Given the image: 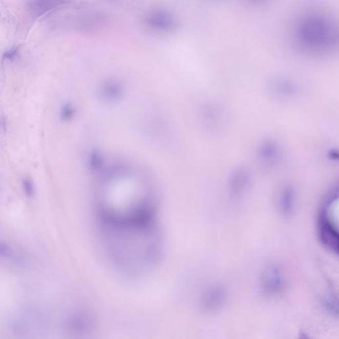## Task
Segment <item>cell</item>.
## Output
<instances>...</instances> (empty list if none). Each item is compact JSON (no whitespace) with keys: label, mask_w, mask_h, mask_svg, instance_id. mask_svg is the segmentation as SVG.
Instances as JSON below:
<instances>
[{"label":"cell","mask_w":339,"mask_h":339,"mask_svg":"<svg viewBox=\"0 0 339 339\" xmlns=\"http://www.w3.org/2000/svg\"><path fill=\"white\" fill-rule=\"evenodd\" d=\"M280 285L279 274L276 269H269L264 273L263 286L264 290L268 292L277 290Z\"/></svg>","instance_id":"8992f818"},{"label":"cell","mask_w":339,"mask_h":339,"mask_svg":"<svg viewBox=\"0 0 339 339\" xmlns=\"http://www.w3.org/2000/svg\"><path fill=\"white\" fill-rule=\"evenodd\" d=\"M104 163L103 157L98 153H94L90 159V166L92 170L98 172L102 168Z\"/></svg>","instance_id":"52a82bcc"},{"label":"cell","mask_w":339,"mask_h":339,"mask_svg":"<svg viewBox=\"0 0 339 339\" xmlns=\"http://www.w3.org/2000/svg\"><path fill=\"white\" fill-rule=\"evenodd\" d=\"M123 92L121 83L115 80L105 81L101 86L100 90L101 98L108 102H114L118 100L121 98Z\"/></svg>","instance_id":"277c9868"},{"label":"cell","mask_w":339,"mask_h":339,"mask_svg":"<svg viewBox=\"0 0 339 339\" xmlns=\"http://www.w3.org/2000/svg\"><path fill=\"white\" fill-rule=\"evenodd\" d=\"M67 0H32L29 6L31 17L38 18L55 10L57 7L64 5Z\"/></svg>","instance_id":"3957f363"},{"label":"cell","mask_w":339,"mask_h":339,"mask_svg":"<svg viewBox=\"0 0 339 339\" xmlns=\"http://www.w3.org/2000/svg\"><path fill=\"white\" fill-rule=\"evenodd\" d=\"M294 43L300 49L323 53L339 44V26L333 18L322 13H309L296 23Z\"/></svg>","instance_id":"6da1fadb"},{"label":"cell","mask_w":339,"mask_h":339,"mask_svg":"<svg viewBox=\"0 0 339 339\" xmlns=\"http://www.w3.org/2000/svg\"><path fill=\"white\" fill-rule=\"evenodd\" d=\"M75 110L71 104H65L61 109L60 116L63 120L68 121L73 117Z\"/></svg>","instance_id":"ba28073f"},{"label":"cell","mask_w":339,"mask_h":339,"mask_svg":"<svg viewBox=\"0 0 339 339\" xmlns=\"http://www.w3.org/2000/svg\"><path fill=\"white\" fill-rule=\"evenodd\" d=\"M23 185H24V189L25 191H26V194H28V195H31L34 190L32 182L29 179H26L23 182Z\"/></svg>","instance_id":"9c48e42d"},{"label":"cell","mask_w":339,"mask_h":339,"mask_svg":"<svg viewBox=\"0 0 339 339\" xmlns=\"http://www.w3.org/2000/svg\"><path fill=\"white\" fill-rule=\"evenodd\" d=\"M249 174L245 169H239L235 173L231 180V189L234 194H238L247 186L249 181Z\"/></svg>","instance_id":"5b68a950"},{"label":"cell","mask_w":339,"mask_h":339,"mask_svg":"<svg viewBox=\"0 0 339 339\" xmlns=\"http://www.w3.org/2000/svg\"><path fill=\"white\" fill-rule=\"evenodd\" d=\"M227 293L224 287L216 285L211 287L202 298V306L204 311L216 312L223 306L227 299Z\"/></svg>","instance_id":"7a4b0ae2"}]
</instances>
